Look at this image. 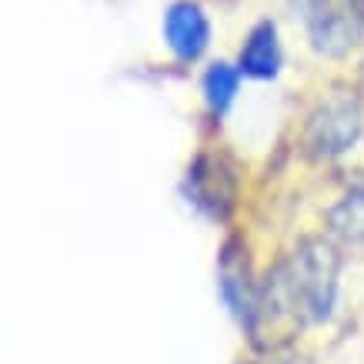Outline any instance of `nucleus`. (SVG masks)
<instances>
[{"instance_id":"f257e3e1","label":"nucleus","mask_w":364,"mask_h":364,"mask_svg":"<svg viewBox=\"0 0 364 364\" xmlns=\"http://www.w3.org/2000/svg\"><path fill=\"white\" fill-rule=\"evenodd\" d=\"M341 257V247L331 237H301L261 277L254 318L244 324L247 341L271 354L281 351L301 328L324 324L338 301Z\"/></svg>"},{"instance_id":"f03ea898","label":"nucleus","mask_w":364,"mask_h":364,"mask_svg":"<svg viewBox=\"0 0 364 364\" xmlns=\"http://www.w3.org/2000/svg\"><path fill=\"white\" fill-rule=\"evenodd\" d=\"M237 167L221 151H200L184 171L181 194L194 210H200L208 221H228L237 208Z\"/></svg>"},{"instance_id":"7ed1b4c3","label":"nucleus","mask_w":364,"mask_h":364,"mask_svg":"<svg viewBox=\"0 0 364 364\" xmlns=\"http://www.w3.org/2000/svg\"><path fill=\"white\" fill-rule=\"evenodd\" d=\"M304 17L311 47L321 57H344L358 47L364 31V11L358 0H294Z\"/></svg>"},{"instance_id":"20e7f679","label":"nucleus","mask_w":364,"mask_h":364,"mask_svg":"<svg viewBox=\"0 0 364 364\" xmlns=\"http://www.w3.org/2000/svg\"><path fill=\"white\" fill-rule=\"evenodd\" d=\"M364 134V114L354 97H328L314 107L304 127V154L311 161H334L348 154Z\"/></svg>"},{"instance_id":"39448f33","label":"nucleus","mask_w":364,"mask_h":364,"mask_svg":"<svg viewBox=\"0 0 364 364\" xmlns=\"http://www.w3.org/2000/svg\"><path fill=\"white\" fill-rule=\"evenodd\" d=\"M218 291H221L224 308L234 314L237 324H247L257 308V291H261V277H254L251 254L244 237L231 234L218 251Z\"/></svg>"},{"instance_id":"423d86ee","label":"nucleus","mask_w":364,"mask_h":364,"mask_svg":"<svg viewBox=\"0 0 364 364\" xmlns=\"http://www.w3.org/2000/svg\"><path fill=\"white\" fill-rule=\"evenodd\" d=\"M164 41L181 64L198 60L208 50L210 21L198 0H174L164 14Z\"/></svg>"},{"instance_id":"0eeeda50","label":"nucleus","mask_w":364,"mask_h":364,"mask_svg":"<svg viewBox=\"0 0 364 364\" xmlns=\"http://www.w3.org/2000/svg\"><path fill=\"white\" fill-rule=\"evenodd\" d=\"M324 224H328V237L341 247V254L364 257V184L344 191L341 200L324 214Z\"/></svg>"},{"instance_id":"6e6552de","label":"nucleus","mask_w":364,"mask_h":364,"mask_svg":"<svg viewBox=\"0 0 364 364\" xmlns=\"http://www.w3.org/2000/svg\"><path fill=\"white\" fill-rule=\"evenodd\" d=\"M241 74L254 80H271L281 70V41H277V23L261 21L254 23L247 41L241 47Z\"/></svg>"},{"instance_id":"1a4fd4ad","label":"nucleus","mask_w":364,"mask_h":364,"mask_svg":"<svg viewBox=\"0 0 364 364\" xmlns=\"http://www.w3.org/2000/svg\"><path fill=\"white\" fill-rule=\"evenodd\" d=\"M237 87H241V67H231L218 60L204 70V80H200V90H204V104L214 117H224L231 111L234 97H237Z\"/></svg>"},{"instance_id":"9d476101","label":"nucleus","mask_w":364,"mask_h":364,"mask_svg":"<svg viewBox=\"0 0 364 364\" xmlns=\"http://www.w3.org/2000/svg\"><path fill=\"white\" fill-rule=\"evenodd\" d=\"M358 4H361V11H364V0H358Z\"/></svg>"}]
</instances>
